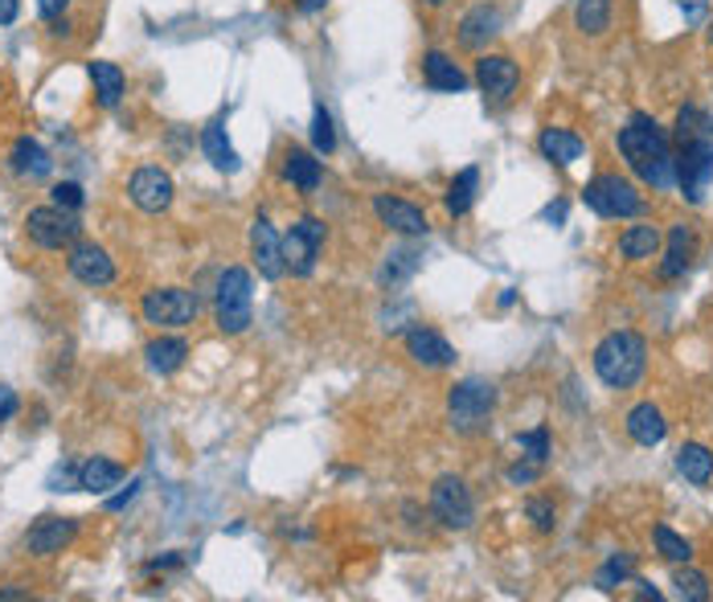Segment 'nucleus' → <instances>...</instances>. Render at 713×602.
Wrapping results in <instances>:
<instances>
[{
  "label": "nucleus",
  "mask_w": 713,
  "mask_h": 602,
  "mask_svg": "<svg viewBox=\"0 0 713 602\" xmlns=\"http://www.w3.org/2000/svg\"><path fill=\"white\" fill-rule=\"evenodd\" d=\"M615 148H620V156L627 160V169L636 172L652 193L677 189V152H672V136H668L652 115L636 111V115L620 127Z\"/></svg>",
  "instance_id": "obj_1"
},
{
  "label": "nucleus",
  "mask_w": 713,
  "mask_h": 602,
  "mask_svg": "<svg viewBox=\"0 0 713 602\" xmlns=\"http://www.w3.org/2000/svg\"><path fill=\"white\" fill-rule=\"evenodd\" d=\"M668 136L677 152V189L689 205H701L713 181V115L701 107H681Z\"/></svg>",
  "instance_id": "obj_2"
},
{
  "label": "nucleus",
  "mask_w": 713,
  "mask_h": 602,
  "mask_svg": "<svg viewBox=\"0 0 713 602\" xmlns=\"http://www.w3.org/2000/svg\"><path fill=\"white\" fill-rule=\"evenodd\" d=\"M590 365L599 373V382L607 389H632L648 370V340L632 332V328H620V332H607L599 344H595V356Z\"/></svg>",
  "instance_id": "obj_3"
},
{
  "label": "nucleus",
  "mask_w": 713,
  "mask_h": 602,
  "mask_svg": "<svg viewBox=\"0 0 713 602\" xmlns=\"http://www.w3.org/2000/svg\"><path fill=\"white\" fill-rule=\"evenodd\" d=\"M214 325L226 337H242L254 325V279L247 266H226L217 275L214 292Z\"/></svg>",
  "instance_id": "obj_4"
},
{
  "label": "nucleus",
  "mask_w": 713,
  "mask_h": 602,
  "mask_svg": "<svg viewBox=\"0 0 713 602\" xmlns=\"http://www.w3.org/2000/svg\"><path fill=\"white\" fill-rule=\"evenodd\" d=\"M497 410V386L480 377H464L448 389V422L455 434H480L488 431Z\"/></svg>",
  "instance_id": "obj_5"
},
{
  "label": "nucleus",
  "mask_w": 713,
  "mask_h": 602,
  "mask_svg": "<svg viewBox=\"0 0 713 602\" xmlns=\"http://www.w3.org/2000/svg\"><path fill=\"white\" fill-rule=\"evenodd\" d=\"M582 205H587L590 214L611 217V222H620V217H640L648 209V201H644L636 181H627L620 172H599L595 181H587V185H582Z\"/></svg>",
  "instance_id": "obj_6"
},
{
  "label": "nucleus",
  "mask_w": 713,
  "mask_h": 602,
  "mask_svg": "<svg viewBox=\"0 0 713 602\" xmlns=\"http://www.w3.org/2000/svg\"><path fill=\"white\" fill-rule=\"evenodd\" d=\"M140 316L144 325L165 328V332L189 328L197 325V316H202V299H197V292H189V287H156V292H148L140 299Z\"/></svg>",
  "instance_id": "obj_7"
},
{
  "label": "nucleus",
  "mask_w": 713,
  "mask_h": 602,
  "mask_svg": "<svg viewBox=\"0 0 713 602\" xmlns=\"http://www.w3.org/2000/svg\"><path fill=\"white\" fill-rule=\"evenodd\" d=\"M431 512L434 521L451 533H464V529L476 525V500H472V488H467L464 476H439L431 484Z\"/></svg>",
  "instance_id": "obj_8"
},
{
  "label": "nucleus",
  "mask_w": 713,
  "mask_h": 602,
  "mask_svg": "<svg viewBox=\"0 0 713 602\" xmlns=\"http://www.w3.org/2000/svg\"><path fill=\"white\" fill-rule=\"evenodd\" d=\"M328 242V226L320 217H299L292 230L283 234V263L295 279H308L320 263V250Z\"/></svg>",
  "instance_id": "obj_9"
},
{
  "label": "nucleus",
  "mask_w": 713,
  "mask_h": 602,
  "mask_svg": "<svg viewBox=\"0 0 713 602\" xmlns=\"http://www.w3.org/2000/svg\"><path fill=\"white\" fill-rule=\"evenodd\" d=\"M25 234H30L42 250H63L78 242L82 222H78V214H70V209H63V205L49 201V205H37V209L25 214Z\"/></svg>",
  "instance_id": "obj_10"
},
{
  "label": "nucleus",
  "mask_w": 713,
  "mask_h": 602,
  "mask_svg": "<svg viewBox=\"0 0 713 602\" xmlns=\"http://www.w3.org/2000/svg\"><path fill=\"white\" fill-rule=\"evenodd\" d=\"M127 197L132 205L140 209V214H165L177 197V185H172V177L160 164H144L127 177Z\"/></svg>",
  "instance_id": "obj_11"
},
{
  "label": "nucleus",
  "mask_w": 713,
  "mask_h": 602,
  "mask_svg": "<svg viewBox=\"0 0 713 602\" xmlns=\"http://www.w3.org/2000/svg\"><path fill=\"white\" fill-rule=\"evenodd\" d=\"M66 271L82 283V287H111L115 283V259L99 242H82L66 247Z\"/></svg>",
  "instance_id": "obj_12"
},
{
  "label": "nucleus",
  "mask_w": 713,
  "mask_h": 602,
  "mask_svg": "<svg viewBox=\"0 0 713 602\" xmlns=\"http://www.w3.org/2000/svg\"><path fill=\"white\" fill-rule=\"evenodd\" d=\"M476 87L484 91V99L509 103L521 87V66L512 63L509 54H480L476 58Z\"/></svg>",
  "instance_id": "obj_13"
},
{
  "label": "nucleus",
  "mask_w": 713,
  "mask_h": 602,
  "mask_svg": "<svg viewBox=\"0 0 713 602\" xmlns=\"http://www.w3.org/2000/svg\"><path fill=\"white\" fill-rule=\"evenodd\" d=\"M373 214H377L382 226H389V230L403 234V238H427V230H431V222H427V214H422L419 205L406 197H394V193H377L373 197Z\"/></svg>",
  "instance_id": "obj_14"
},
{
  "label": "nucleus",
  "mask_w": 713,
  "mask_h": 602,
  "mask_svg": "<svg viewBox=\"0 0 713 602\" xmlns=\"http://www.w3.org/2000/svg\"><path fill=\"white\" fill-rule=\"evenodd\" d=\"M250 259L259 266V275L263 279H283L287 275V263H283V238L275 234V226L267 222V217H254V226H250Z\"/></svg>",
  "instance_id": "obj_15"
},
{
  "label": "nucleus",
  "mask_w": 713,
  "mask_h": 602,
  "mask_svg": "<svg viewBox=\"0 0 713 602\" xmlns=\"http://www.w3.org/2000/svg\"><path fill=\"white\" fill-rule=\"evenodd\" d=\"M75 537L78 521H70V516H42L25 533V549H30V557H58Z\"/></svg>",
  "instance_id": "obj_16"
},
{
  "label": "nucleus",
  "mask_w": 713,
  "mask_h": 602,
  "mask_svg": "<svg viewBox=\"0 0 713 602\" xmlns=\"http://www.w3.org/2000/svg\"><path fill=\"white\" fill-rule=\"evenodd\" d=\"M406 353H410V361L422 365V370H448V365H455V349H451V340L443 337V332L422 328V325L406 332Z\"/></svg>",
  "instance_id": "obj_17"
},
{
  "label": "nucleus",
  "mask_w": 713,
  "mask_h": 602,
  "mask_svg": "<svg viewBox=\"0 0 713 602\" xmlns=\"http://www.w3.org/2000/svg\"><path fill=\"white\" fill-rule=\"evenodd\" d=\"M422 82L431 87L434 94H464L472 87V78L460 70V63L443 54V49H427L422 54Z\"/></svg>",
  "instance_id": "obj_18"
},
{
  "label": "nucleus",
  "mask_w": 713,
  "mask_h": 602,
  "mask_svg": "<svg viewBox=\"0 0 713 602\" xmlns=\"http://www.w3.org/2000/svg\"><path fill=\"white\" fill-rule=\"evenodd\" d=\"M627 434H632V443H640V447H660L668 439V422H665V410L656 406V401H640V406H632L627 410Z\"/></svg>",
  "instance_id": "obj_19"
},
{
  "label": "nucleus",
  "mask_w": 713,
  "mask_h": 602,
  "mask_svg": "<svg viewBox=\"0 0 713 602\" xmlns=\"http://www.w3.org/2000/svg\"><path fill=\"white\" fill-rule=\"evenodd\" d=\"M693 259H698V234L689 226H672L668 230L665 263H660V279H684L693 271Z\"/></svg>",
  "instance_id": "obj_20"
},
{
  "label": "nucleus",
  "mask_w": 713,
  "mask_h": 602,
  "mask_svg": "<svg viewBox=\"0 0 713 602\" xmlns=\"http://www.w3.org/2000/svg\"><path fill=\"white\" fill-rule=\"evenodd\" d=\"M500 33V9L497 4H476L472 13L460 21V46L464 49H484Z\"/></svg>",
  "instance_id": "obj_21"
},
{
  "label": "nucleus",
  "mask_w": 713,
  "mask_h": 602,
  "mask_svg": "<svg viewBox=\"0 0 713 602\" xmlns=\"http://www.w3.org/2000/svg\"><path fill=\"white\" fill-rule=\"evenodd\" d=\"M537 148H542L545 160L558 164V169H570L574 160H582V152H587L582 136H574V132H566V127H542Z\"/></svg>",
  "instance_id": "obj_22"
},
{
  "label": "nucleus",
  "mask_w": 713,
  "mask_h": 602,
  "mask_svg": "<svg viewBox=\"0 0 713 602\" xmlns=\"http://www.w3.org/2000/svg\"><path fill=\"white\" fill-rule=\"evenodd\" d=\"M283 181L292 189H299V193H316L320 181H325V169H320V160L312 152H304V148H287V152H283Z\"/></svg>",
  "instance_id": "obj_23"
},
{
  "label": "nucleus",
  "mask_w": 713,
  "mask_h": 602,
  "mask_svg": "<svg viewBox=\"0 0 713 602\" xmlns=\"http://www.w3.org/2000/svg\"><path fill=\"white\" fill-rule=\"evenodd\" d=\"M124 484V464H115V459H103V455H91L87 464L78 467V488L91 496H107L111 488H120Z\"/></svg>",
  "instance_id": "obj_24"
},
{
  "label": "nucleus",
  "mask_w": 713,
  "mask_h": 602,
  "mask_svg": "<svg viewBox=\"0 0 713 602\" xmlns=\"http://www.w3.org/2000/svg\"><path fill=\"white\" fill-rule=\"evenodd\" d=\"M9 169L16 172V177H30V181H42V177H49V169H54V160H49V152L37 144L33 136H21L13 144V152H9Z\"/></svg>",
  "instance_id": "obj_25"
},
{
  "label": "nucleus",
  "mask_w": 713,
  "mask_h": 602,
  "mask_svg": "<svg viewBox=\"0 0 713 602\" xmlns=\"http://www.w3.org/2000/svg\"><path fill=\"white\" fill-rule=\"evenodd\" d=\"M144 356H148V370L160 373V377H169V373H177L189 361V340L185 337H156V340H148Z\"/></svg>",
  "instance_id": "obj_26"
},
{
  "label": "nucleus",
  "mask_w": 713,
  "mask_h": 602,
  "mask_svg": "<svg viewBox=\"0 0 713 602\" xmlns=\"http://www.w3.org/2000/svg\"><path fill=\"white\" fill-rule=\"evenodd\" d=\"M620 259H627V263H644V259H656L660 254V230L656 226H648V222H640V226H627V230L620 234Z\"/></svg>",
  "instance_id": "obj_27"
},
{
  "label": "nucleus",
  "mask_w": 713,
  "mask_h": 602,
  "mask_svg": "<svg viewBox=\"0 0 713 602\" xmlns=\"http://www.w3.org/2000/svg\"><path fill=\"white\" fill-rule=\"evenodd\" d=\"M476 189H480V169L476 164H467V169H460L455 177H451L448 193H443V205H448L451 217H464L472 205H476Z\"/></svg>",
  "instance_id": "obj_28"
},
{
  "label": "nucleus",
  "mask_w": 713,
  "mask_h": 602,
  "mask_svg": "<svg viewBox=\"0 0 713 602\" xmlns=\"http://www.w3.org/2000/svg\"><path fill=\"white\" fill-rule=\"evenodd\" d=\"M615 16V0H574V25L582 37H603Z\"/></svg>",
  "instance_id": "obj_29"
},
{
  "label": "nucleus",
  "mask_w": 713,
  "mask_h": 602,
  "mask_svg": "<svg viewBox=\"0 0 713 602\" xmlns=\"http://www.w3.org/2000/svg\"><path fill=\"white\" fill-rule=\"evenodd\" d=\"M202 152L217 172H238V152H234V144H230V136H226V124H222V120H214V124L202 132Z\"/></svg>",
  "instance_id": "obj_30"
},
{
  "label": "nucleus",
  "mask_w": 713,
  "mask_h": 602,
  "mask_svg": "<svg viewBox=\"0 0 713 602\" xmlns=\"http://www.w3.org/2000/svg\"><path fill=\"white\" fill-rule=\"evenodd\" d=\"M91 82H94V94H99V107H107V111L120 107V99H124V91H127V78L120 66L91 63Z\"/></svg>",
  "instance_id": "obj_31"
},
{
  "label": "nucleus",
  "mask_w": 713,
  "mask_h": 602,
  "mask_svg": "<svg viewBox=\"0 0 713 602\" xmlns=\"http://www.w3.org/2000/svg\"><path fill=\"white\" fill-rule=\"evenodd\" d=\"M677 472H681L693 488H705L713 479V451L705 447V443H684V447L677 451Z\"/></svg>",
  "instance_id": "obj_32"
},
{
  "label": "nucleus",
  "mask_w": 713,
  "mask_h": 602,
  "mask_svg": "<svg viewBox=\"0 0 713 602\" xmlns=\"http://www.w3.org/2000/svg\"><path fill=\"white\" fill-rule=\"evenodd\" d=\"M636 578V554H611L599 566V573H595V587L599 590H615L623 587V582H632Z\"/></svg>",
  "instance_id": "obj_33"
},
{
  "label": "nucleus",
  "mask_w": 713,
  "mask_h": 602,
  "mask_svg": "<svg viewBox=\"0 0 713 602\" xmlns=\"http://www.w3.org/2000/svg\"><path fill=\"white\" fill-rule=\"evenodd\" d=\"M652 537H656V554L672 561V566H684V561H693V541H684L681 533H672L668 525H656L652 529Z\"/></svg>",
  "instance_id": "obj_34"
},
{
  "label": "nucleus",
  "mask_w": 713,
  "mask_h": 602,
  "mask_svg": "<svg viewBox=\"0 0 713 602\" xmlns=\"http://www.w3.org/2000/svg\"><path fill=\"white\" fill-rule=\"evenodd\" d=\"M672 587H677V594H681L684 602H710V578H705V573L701 570H693V566H689V561H684L681 570L672 573Z\"/></svg>",
  "instance_id": "obj_35"
},
{
  "label": "nucleus",
  "mask_w": 713,
  "mask_h": 602,
  "mask_svg": "<svg viewBox=\"0 0 713 602\" xmlns=\"http://www.w3.org/2000/svg\"><path fill=\"white\" fill-rule=\"evenodd\" d=\"M312 148L320 156L337 152V127H332V115H328L325 103H316V111H312Z\"/></svg>",
  "instance_id": "obj_36"
},
{
  "label": "nucleus",
  "mask_w": 713,
  "mask_h": 602,
  "mask_svg": "<svg viewBox=\"0 0 713 602\" xmlns=\"http://www.w3.org/2000/svg\"><path fill=\"white\" fill-rule=\"evenodd\" d=\"M419 266H422V254H419V250H410V247L394 250V254H389V263L382 266V283H406V279L415 275Z\"/></svg>",
  "instance_id": "obj_37"
},
{
  "label": "nucleus",
  "mask_w": 713,
  "mask_h": 602,
  "mask_svg": "<svg viewBox=\"0 0 713 602\" xmlns=\"http://www.w3.org/2000/svg\"><path fill=\"white\" fill-rule=\"evenodd\" d=\"M517 447L525 451V459L533 464H550V455H554V443H550V431L545 427H533V431H521L517 434Z\"/></svg>",
  "instance_id": "obj_38"
},
{
  "label": "nucleus",
  "mask_w": 713,
  "mask_h": 602,
  "mask_svg": "<svg viewBox=\"0 0 713 602\" xmlns=\"http://www.w3.org/2000/svg\"><path fill=\"white\" fill-rule=\"evenodd\" d=\"M525 516L533 521L537 533H554V529H558V509H554V500H545V496H529Z\"/></svg>",
  "instance_id": "obj_39"
},
{
  "label": "nucleus",
  "mask_w": 713,
  "mask_h": 602,
  "mask_svg": "<svg viewBox=\"0 0 713 602\" xmlns=\"http://www.w3.org/2000/svg\"><path fill=\"white\" fill-rule=\"evenodd\" d=\"M49 201H54V205H63V209H70V214H78V209L87 205V193H82V185H78V181H58V185L49 189Z\"/></svg>",
  "instance_id": "obj_40"
},
{
  "label": "nucleus",
  "mask_w": 713,
  "mask_h": 602,
  "mask_svg": "<svg viewBox=\"0 0 713 602\" xmlns=\"http://www.w3.org/2000/svg\"><path fill=\"white\" fill-rule=\"evenodd\" d=\"M677 9H681L684 25H705V21H710L713 0H677Z\"/></svg>",
  "instance_id": "obj_41"
},
{
  "label": "nucleus",
  "mask_w": 713,
  "mask_h": 602,
  "mask_svg": "<svg viewBox=\"0 0 713 602\" xmlns=\"http://www.w3.org/2000/svg\"><path fill=\"white\" fill-rule=\"evenodd\" d=\"M70 4H75V0H37V13L46 16L49 25H63V30H66L63 16L70 13ZM63 30H58V33H63Z\"/></svg>",
  "instance_id": "obj_42"
},
{
  "label": "nucleus",
  "mask_w": 713,
  "mask_h": 602,
  "mask_svg": "<svg viewBox=\"0 0 713 602\" xmlns=\"http://www.w3.org/2000/svg\"><path fill=\"white\" fill-rule=\"evenodd\" d=\"M537 476H542V464H533V459H521V464L509 467V484H512V488H525V484H533Z\"/></svg>",
  "instance_id": "obj_43"
},
{
  "label": "nucleus",
  "mask_w": 713,
  "mask_h": 602,
  "mask_svg": "<svg viewBox=\"0 0 713 602\" xmlns=\"http://www.w3.org/2000/svg\"><path fill=\"white\" fill-rule=\"evenodd\" d=\"M16 406H21V401H16V394L9 386H0V422H9V418L16 414Z\"/></svg>",
  "instance_id": "obj_44"
},
{
  "label": "nucleus",
  "mask_w": 713,
  "mask_h": 602,
  "mask_svg": "<svg viewBox=\"0 0 713 602\" xmlns=\"http://www.w3.org/2000/svg\"><path fill=\"white\" fill-rule=\"evenodd\" d=\"M16 16H21V0H0V30L13 25Z\"/></svg>",
  "instance_id": "obj_45"
},
{
  "label": "nucleus",
  "mask_w": 713,
  "mask_h": 602,
  "mask_svg": "<svg viewBox=\"0 0 713 602\" xmlns=\"http://www.w3.org/2000/svg\"><path fill=\"white\" fill-rule=\"evenodd\" d=\"M169 566H185V557L172 554V557H156V561H148V570H169Z\"/></svg>",
  "instance_id": "obj_46"
},
{
  "label": "nucleus",
  "mask_w": 713,
  "mask_h": 602,
  "mask_svg": "<svg viewBox=\"0 0 713 602\" xmlns=\"http://www.w3.org/2000/svg\"><path fill=\"white\" fill-rule=\"evenodd\" d=\"M140 492V479H136V484H127V492L124 496H115V500H107V509H124L127 500H132V496Z\"/></svg>",
  "instance_id": "obj_47"
},
{
  "label": "nucleus",
  "mask_w": 713,
  "mask_h": 602,
  "mask_svg": "<svg viewBox=\"0 0 713 602\" xmlns=\"http://www.w3.org/2000/svg\"><path fill=\"white\" fill-rule=\"evenodd\" d=\"M325 4H328V0H295V9H299V13H320Z\"/></svg>",
  "instance_id": "obj_48"
},
{
  "label": "nucleus",
  "mask_w": 713,
  "mask_h": 602,
  "mask_svg": "<svg viewBox=\"0 0 713 602\" xmlns=\"http://www.w3.org/2000/svg\"><path fill=\"white\" fill-rule=\"evenodd\" d=\"M545 222H566V201L550 205V209H545Z\"/></svg>",
  "instance_id": "obj_49"
},
{
  "label": "nucleus",
  "mask_w": 713,
  "mask_h": 602,
  "mask_svg": "<svg viewBox=\"0 0 713 602\" xmlns=\"http://www.w3.org/2000/svg\"><path fill=\"white\" fill-rule=\"evenodd\" d=\"M636 594H640V599H660V590H656V587H648V582H644V578H636Z\"/></svg>",
  "instance_id": "obj_50"
},
{
  "label": "nucleus",
  "mask_w": 713,
  "mask_h": 602,
  "mask_svg": "<svg viewBox=\"0 0 713 602\" xmlns=\"http://www.w3.org/2000/svg\"><path fill=\"white\" fill-rule=\"evenodd\" d=\"M9 599H30L25 590H0V602H9Z\"/></svg>",
  "instance_id": "obj_51"
},
{
  "label": "nucleus",
  "mask_w": 713,
  "mask_h": 602,
  "mask_svg": "<svg viewBox=\"0 0 713 602\" xmlns=\"http://www.w3.org/2000/svg\"><path fill=\"white\" fill-rule=\"evenodd\" d=\"M427 4H434V9H439V4H448V0H427Z\"/></svg>",
  "instance_id": "obj_52"
},
{
  "label": "nucleus",
  "mask_w": 713,
  "mask_h": 602,
  "mask_svg": "<svg viewBox=\"0 0 713 602\" xmlns=\"http://www.w3.org/2000/svg\"><path fill=\"white\" fill-rule=\"evenodd\" d=\"M710 46H713V21H710Z\"/></svg>",
  "instance_id": "obj_53"
}]
</instances>
